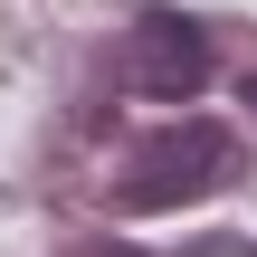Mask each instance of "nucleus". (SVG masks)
<instances>
[{
    "label": "nucleus",
    "instance_id": "1",
    "mask_svg": "<svg viewBox=\"0 0 257 257\" xmlns=\"http://www.w3.org/2000/svg\"><path fill=\"white\" fill-rule=\"evenodd\" d=\"M229 172H238V143H229V124L191 114V124H162L153 143H134V162H124L114 200H124V210H181V200L219 191Z\"/></svg>",
    "mask_w": 257,
    "mask_h": 257
},
{
    "label": "nucleus",
    "instance_id": "2",
    "mask_svg": "<svg viewBox=\"0 0 257 257\" xmlns=\"http://www.w3.org/2000/svg\"><path fill=\"white\" fill-rule=\"evenodd\" d=\"M124 86L153 95V105H191L210 86V29L181 19V10H143L134 38H124Z\"/></svg>",
    "mask_w": 257,
    "mask_h": 257
},
{
    "label": "nucleus",
    "instance_id": "3",
    "mask_svg": "<svg viewBox=\"0 0 257 257\" xmlns=\"http://www.w3.org/2000/svg\"><path fill=\"white\" fill-rule=\"evenodd\" d=\"M86 257H143V248H86Z\"/></svg>",
    "mask_w": 257,
    "mask_h": 257
},
{
    "label": "nucleus",
    "instance_id": "4",
    "mask_svg": "<svg viewBox=\"0 0 257 257\" xmlns=\"http://www.w3.org/2000/svg\"><path fill=\"white\" fill-rule=\"evenodd\" d=\"M248 105H257V86H248Z\"/></svg>",
    "mask_w": 257,
    "mask_h": 257
}]
</instances>
